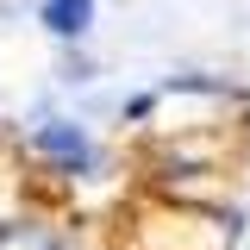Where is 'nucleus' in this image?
I'll return each mask as SVG.
<instances>
[{"label": "nucleus", "mask_w": 250, "mask_h": 250, "mask_svg": "<svg viewBox=\"0 0 250 250\" xmlns=\"http://www.w3.org/2000/svg\"><path fill=\"white\" fill-rule=\"evenodd\" d=\"M38 144H44L50 156H62L69 169H88V163H94V150H88V131H82V125H62V119H50L44 131H38Z\"/></svg>", "instance_id": "nucleus-1"}, {"label": "nucleus", "mask_w": 250, "mask_h": 250, "mask_svg": "<svg viewBox=\"0 0 250 250\" xmlns=\"http://www.w3.org/2000/svg\"><path fill=\"white\" fill-rule=\"evenodd\" d=\"M44 25L57 38H82L94 25V0H44Z\"/></svg>", "instance_id": "nucleus-2"}]
</instances>
